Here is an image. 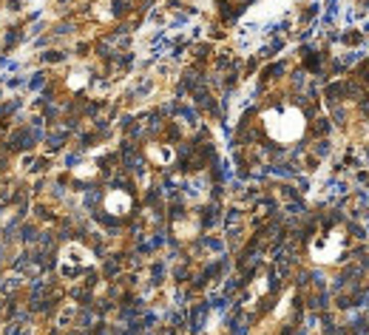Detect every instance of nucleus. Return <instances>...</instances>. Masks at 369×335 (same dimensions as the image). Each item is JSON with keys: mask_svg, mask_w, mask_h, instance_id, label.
Here are the masks:
<instances>
[{"mask_svg": "<svg viewBox=\"0 0 369 335\" xmlns=\"http://www.w3.org/2000/svg\"><path fill=\"white\" fill-rule=\"evenodd\" d=\"M341 247H344V236H341V230H332L329 236H321L312 242V259L321 264L335 261L341 256Z\"/></svg>", "mask_w": 369, "mask_h": 335, "instance_id": "3", "label": "nucleus"}, {"mask_svg": "<svg viewBox=\"0 0 369 335\" xmlns=\"http://www.w3.org/2000/svg\"><path fill=\"white\" fill-rule=\"evenodd\" d=\"M105 211L114 213V216L128 213V211H131V196H128L125 191H111V194L105 196Z\"/></svg>", "mask_w": 369, "mask_h": 335, "instance_id": "4", "label": "nucleus"}, {"mask_svg": "<svg viewBox=\"0 0 369 335\" xmlns=\"http://www.w3.org/2000/svg\"><path fill=\"white\" fill-rule=\"evenodd\" d=\"M94 264H97L94 253H91L88 247H83V245L71 242V245H66V247L60 250V259H57V273H60L66 281H77V278H83L88 270H94Z\"/></svg>", "mask_w": 369, "mask_h": 335, "instance_id": "2", "label": "nucleus"}, {"mask_svg": "<svg viewBox=\"0 0 369 335\" xmlns=\"http://www.w3.org/2000/svg\"><path fill=\"white\" fill-rule=\"evenodd\" d=\"M264 131L276 139V142H295L304 134V114L295 105H279L262 114Z\"/></svg>", "mask_w": 369, "mask_h": 335, "instance_id": "1", "label": "nucleus"}]
</instances>
